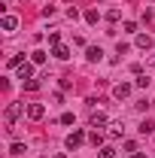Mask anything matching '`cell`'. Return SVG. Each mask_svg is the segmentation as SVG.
Returning a JSON list of instances; mask_svg holds the SVG:
<instances>
[{"label":"cell","instance_id":"6da1fadb","mask_svg":"<svg viewBox=\"0 0 155 158\" xmlns=\"http://www.w3.org/2000/svg\"><path fill=\"white\" fill-rule=\"evenodd\" d=\"M24 113V103H9L6 106V125H9V131H12V125H15V118Z\"/></svg>","mask_w":155,"mask_h":158},{"label":"cell","instance_id":"7a4b0ae2","mask_svg":"<svg viewBox=\"0 0 155 158\" xmlns=\"http://www.w3.org/2000/svg\"><path fill=\"white\" fill-rule=\"evenodd\" d=\"M88 125H91V128H107V125H110V118H107V113H100V110H97V113H91Z\"/></svg>","mask_w":155,"mask_h":158},{"label":"cell","instance_id":"3957f363","mask_svg":"<svg viewBox=\"0 0 155 158\" xmlns=\"http://www.w3.org/2000/svg\"><path fill=\"white\" fill-rule=\"evenodd\" d=\"M82 140H85V134H82V131H73V134H67L64 143H67V149H79V146H82Z\"/></svg>","mask_w":155,"mask_h":158},{"label":"cell","instance_id":"277c9868","mask_svg":"<svg viewBox=\"0 0 155 158\" xmlns=\"http://www.w3.org/2000/svg\"><path fill=\"white\" fill-rule=\"evenodd\" d=\"M43 116H46V106H43V103H31V106H27V118L40 122Z\"/></svg>","mask_w":155,"mask_h":158},{"label":"cell","instance_id":"5b68a950","mask_svg":"<svg viewBox=\"0 0 155 158\" xmlns=\"http://www.w3.org/2000/svg\"><path fill=\"white\" fill-rule=\"evenodd\" d=\"M0 27H3L6 34H12V31L19 27V19H15V15H3V19H0Z\"/></svg>","mask_w":155,"mask_h":158},{"label":"cell","instance_id":"8992f818","mask_svg":"<svg viewBox=\"0 0 155 158\" xmlns=\"http://www.w3.org/2000/svg\"><path fill=\"white\" fill-rule=\"evenodd\" d=\"M31 76H34V61H24V64L19 67V79H24V82H27Z\"/></svg>","mask_w":155,"mask_h":158},{"label":"cell","instance_id":"52a82bcc","mask_svg":"<svg viewBox=\"0 0 155 158\" xmlns=\"http://www.w3.org/2000/svg\"><path fill=\"white\" fill-rule=\"evenodd\" d=\"M113 94H116L119 100H125V98H128V94H131V85H128V82H119L116 88H113Z\"/></svg>","mask_w":155,"mask_h":158},{"label":"cell","instance_id":"ba28073f","mask_svg":"<svg viewBox=\"0 0 155 158\" xmlns=\"http://www.w3.org/2000/svg\"><path fill=\"white\" fill-rule=\"evenodd\" d=\"M52 55H55L58 61H67V58H70V49H67V46H61V43H58V46H52Z\"/></svg>","mask_w":155,"mask_h":158},{"label":"cell","instance_id":"9c48e42d","mask_svg":"<svg viewBox=\"0 0 155 158\" xmlns=\"http://www.w3.org/2000/svg\"><path fill=\"white\" fill-rule=\"evenodd\" d=\"M137 49H152V37L149 34H137Z\"/></svg>","mask_w":155,"mask_h":158},{"label":"cell","instance_id":"30bf717a","mask_svg":"<svg viewBox=\"0 0 155 158\" xmlns=\"http://www.w3.org/2000/svg\"><path fill=\"white\" fill-rule=\"evenodd\" d=\"M85 58H88V61H100V58H103V52H100L97 46H88V52H85Z\"/></svg>","mask_w":155,"mask_h":158},{"label":"cell","instance_id":"8fae6325","mask_svg":"<svg viewBox=\"0 0 155 158\" xmlns=\"http://www.w3.org/2000/svg\"><path fill=\"white\" fill-rule=\"evenodd\" d=\"M97 158H116V149L113 146H100L97 149Z\"/></svg>","mask_w":155,"mask_h":158},{"label":"cell","instance_id":"7c38bea8","mask_svg":"<svg viewBox=\"0 0 155 158\" xmlns=\"http://www.w3.org/2000/svg\"><path fill=\"white\" fill-rule=\"evenodd\" d=\"M85 21H88V24H97V21H100V12H97V9H88V12H85Z\"/></svg>","mask_w":155,"mask_h":158},{"label":"cell","instance_id":"4fadbf2b","mask_svg":"<svg viewBox=\"0 0 155 158\" xmlns=\"http://www.w3.org/2000/svg\"><path fill=\"white\" fill-rule=\"evenodd\" d=\"M88 140H91V146H94V149H100V146H103V134H100V131H94Z\"/></svg>","mask_w":155,"mask_h":158},{"label":"cell","instance_id":"5bb4252c","mask_svg":"<svg viewBox=\"0 0 155 158\" xmlns=\"http://www.w3.org/2000/svg\"><path fill=\"white\" fill-rule=\"evenodd\" d=\"M149 82H152V79L146 76V73H140V76H137V82H134V85H137V88H149Z\"/></svg>","mask_w":155,"mask_h":158},{"label":"cell","instance_id":"9a60e30c","mask_svg":"<svg viewBox=\"0 0 155 158\" xmlns=\"http://www.w3.org/2000/svg\"><path fill=\"white\" fill-rule=\"evenodd\" d=\"M31 61H34V64H46V52H31Z\"/></svg>","mask_w":155,"mask_h":158},{"label":"cell","instance_id":"2e32d148","mask_svg":"<svg viewBox=\"0 0 155 158\" xmlns=\"http://www.w3.org/2000/svg\"><path fill=\"white\" fill-rule=\"evenodd\" d=\"M152 131H155V125H152V122H149V118H146V122L140 125V134H152Z\"/></svg>","mask_w":155,"mask_h":158},{"label":"cell","instance_id":"e0dca14e","mask_svg":"<svg viewBox=\"0 0 155 158\" xmlns=\"http://www.w3.org/2000/svg\"><path fill=\"white\" fill-rule=\"evenodd\" d=\"M37 88H40L37 79H27V82H24V91H37Z\"/></svg>","mask_w":155,"mask_h":158},{"label":"cell","instance_id":"ac0fdd59","mask_svg":"<svg viewBox=\"0 0 155 158\" xmlns=\"http://www.w3.org/2000/svg\"><path fill=\"white\" fill-rule=\"evenodd\" d=\"M58 43H61V34H58V31H52V34H49V46H58Z\"/></svg>","mask_w":155,"mask_h":158},{"label":"cell","instance_id":"d6986e66","mask_svg":"<svg viewBox=\"0 0 155 158\" xmlns=\"http://www.w3.org/2000/svg\"><path fill=\"white\" fill-rule=\"evenodd\" d=\"M6 64H9V67H21V64H24V61H21V55H12V58L6 61Z\"/></svg>","mask_w":155,"mask_h":158},{"label":"cell","instance_id":"ffe728a7","mask_svg":"<svg viewBox=\"0 0 155 158\" xmlns=\"http://www.w3.org/2000/svg\"><path fill=\"white\" fill-rule=\"evenodd\" d=\"M107 19H110V21H119V19H122V12H119V9H110V12H107Z\"/></svg>","mask_w":155,"mask_h":158},{"label":"cell","instance_id":"44dd1931","mask_svg":"<svg viewBox=\"0 0 155 158\" xmlns=\"http://www.w3.org/2000/svg\"><path fill=\"white\" fill-rule=\"evenodd\" d=\"M125 34H137V24H134V21H125Z\"/></svg>","mask_w":155,"mask_h":158},{"label":"cell","instance_id":"7402d4cb","mask_svg":"<svg viewBox=\"0 0 155 158\" xmlns=\"http://www.w3.org/2000/svg\"><path fill=\"white\" fill-rule=\"evenodd\" d=\"M61 125H73V113H64L61 116Z\"/></svg>","mask_w":155,"mask_h":158},{"label":"cell","instance_id":"603a6c76","mask_svg":"<svg viewBox=\"0 0 155 158\" xmlns=\"http://www.w3.org/2000/svg\"><path fill=\"white\" fill-rule=\"evenodd\" d=\"M110 137H122V125H113L110 128Z\"/></svg>","mask_w":155,"mask_h":158},{"label":"cell","instance_id":"cb8c5ba5","mask_svg":"<svg viewBox=\"0 0 155 158\" xmlns=\"http://www.w3.org/2000/svg\"><path fill=\"white\" fill-rule=\"evenodd\" d=\"M24 152V143H12V155H21Z\"/></svg>","mask_w":155,"mask_h":158},{"label":"cell","instance_id":"d4e9b609","mask_svg":"<svg viewBox=\"0 0 155 158\" xmlns=\"http://www.w3.org/2000/svg\"><path fill=\"white\" fill-rule=\"evenodd\" d=\"M52 158H67V155H64V152H55V155H52Z\"/></svg>","mask_w":155,"mask_h":158},{"label":"cell","instance_id":"484cf974","mask_svg":"<svg viewBox=\"0 0 155 158\" xmlns=\"http://www.w3.org/2000/svg\"><path fill=\"white\" fill-rule=\"evenodd\" d=\"M131 158H146V155H143V152H134V155H131Z\"/></svg>","mask_w":155,"mask_h":158}]
</instances>
